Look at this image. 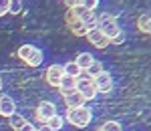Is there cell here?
<instances>
[{"label":"cell","mask_w":151,"mask_h":131,"mask_svg":"<svg viewBox=\"0 0 151 131\" xmlns=\"http://www.w3.org/2000/svg\"><path fill=\"white\" fill-rule=\"evenodd\" d=\"M65 117L75 127H87L91 123V119H93V111L89 107H77V109H69Z\"/></svg>","instance_id":"obj_1"},{"label":"cell","mask_w":151,"mask_h":131,"mask_svg":"<svg viewBox=\"0 0 151 131\" xmlns=\"http://www.w3.org/2000/svg\"><path fill=\"white\" fill-rule=\"evenodd\" d=\"M99 28L103 30V35L107 36V38H111V36H115L121 28H119V22L115 20V16L113 14H101L99 16Z\"/></svg>","instance_id":"obj_2"},{"label":"cell","mask_w":151,"mask_h":131,"mask_svg":"<svg viewBox=\"0 0 151 131\" xmlns=\"http://www.w3.org/2000/svg\"><path fill=\"white\" fill-rule=\"evenodd\" d=\"M55 115H57V105H55V103H50V101L38 103V107H36V119L40 121L42 125H47L48 119L55 117Z\"/></svg>","instance_id":"obj_3"},{"label":"cell","mask_w":151,"mask_h":131,"mask_svg":"<svg viewBox=\"0 0 151 131\" xmlns=\"http://www.w3.org/2000/svg\"><path fill=\"white\" fill-rule=\"evenodd\" d=\"M77 91L85 97V101H93L95 97L99 95L97 89H95V85H93V79H83V77L77 79Z\"/></svg>","instance_id":"obj_4"},{"label":"cell","mask_w":151,"mask_h":131,"mask_svg":"<svg viewBox=\"0 0 151 131\" xmlns=\"http://www.w3.org/2000/svg\"><path fill=\"white\" fill-rule=\"evenodd\" d=\"M93 85L97 89V93H111L113 91V77L107 71H103L101 75H97L93 79Z\"/></svg>","instance_id":"obj_5"},{"label":"cell","mask_w":151,"mask_h":131,"mask_svg":"<svg viewBox=\"0 0 151 131\" xmlns=\"http://www.w3.org/2000/svg\"><path fill=\"white\" fill-rule=\"evenodd\" d=\"M65 77V69H63V65H50L45 73V79H47V83L50 87H58L60 85V79Z\"/></svg>","instance_id":"obj_6"},{"label":"cell","mask_w":151,"mask_h":131,"mask_svg":"<svg viewBox=\"0 0 151 131\" xmlns=\"http://www.w3.org/2000/svg\"><path fill=\"white\" fill-rule=\"evenodd\" d=\"M87 38H89V42L97 48H107L109 47V38L103 35V30L97 26V28H91L89 32H87Z\"/></svg>","instance_id":"obj_7"},{"label":"cell","mask_w":151,"mask_h":131,"mask_svg":"<svg viewBox=\"0 0 151 131\" xmlns=\"http://www.w3.org/2000/svg\"><path fill=\"white\" fill-rule=\"evenodd\" d=\"M16 113V103H14V99L8 95H2L0 97V115L2 117H10Z\"/></svg>","instance_id":"obj_8"},{"label":"cell","mask_w":151,"mask_h":131,"mask_svg":"<svg viewBox=\"0 0 151 131\" xmlns=\"http://www.w3.org/2000/svg\"><path fill=\"white\" fill-rule=\"evenodd\" d=\"M65 105L69 109H77V107H85V97L79 91H73L69 95H65Z\"/></svg>","instance_id":"obj_9"},{"label":"cell","mask_w":151,"mask_h":131,"mask_svg":"<svg viewBox=\"0 0 151 131\" xmlns=\"http://www.w3.org/2000/svg\"><path fill=\"white\" fill-rule=\"evenodd\" d=\"M58 91L63 93V97L73 93V91H77V79H73V77H63L60 79V85H58Z\"/></svg>","instance_id":"obj_10"},{"label":"cell","mask_w":151,"mask_h":131,"mask_svg":"<svg viewBox=\"0 0 151 131\" xmlns=\"http://www.w3.org/2000/svg\"><path fill=\"white\" fill-rule=\"evenodd\" d=\"M93 57H91V53H79L77 55V59H75V65L81 69V71H87L91 65H93Z\"/></svg>","instance_id":"obj_11"},{"label":"cell","mask_w":151,"mask_h":131,"mask_svg":"<svg viewBox=\"0 0 151 131\" xmlns=\"http://www.w3.org/2000/svg\"><path fill=\"white\" fill-rule=\"evenodd\" d=\"M81 22L87 26V30H91V28H97V26H99V16H97V12H95V10H89L81 18Z\"/></svg>","instance_id":"obj_12"},{"label":"cell","mask_w":151,"mask_h":131,"mask_svg":"<svg viewBox=\"0 0 151 131\" xmlns=\"http://www.w3.org/2000/svg\"><path fill=\"white\" fill-rule=\"evenodd\" d=\"M63 69H65V75L67 77H73V79H79L83 75V71L75 65V60H70V63H67V65H63Z\"/></svg>","instance_id":"obj_13"},{"label":"cell","mask_w":151,"mask_h":131,"mask_svg":"<svg viewBox=\"0 0 151 131\" xmlns=\"http://www.w3.org/2000/svg\"><path fill=\"white\" fill-rule=\"evenodd\" d=\"M42 60H45V55H42L38 48H35V53H32V55L26 59V65H28V67H35V69H36V67H40V65H42Z\"/></svg>","instance_id":"obj_14"},{"label":"cell","mask_w":151,"mask_h":131,"mask_svg":"<svg viewBox=\"0 0 151 131\" xmlns=\"http://www.w3.org/2000/svg\"><path fill=\"white\" fill-rule=\"evenodd\" d=\"M137 26H139L141 32H147V35H151V16H147V14H141L139 20H137Z\"/></svg>","instance_id":"obj_15"},{"label":"cell","mask_w":151,"mask_h":131,"mask_svg":"<svg viewBox=\"0 0 151 131\" xmlns=\"http://www.w3.org/2000/svg\"><path fill=\"white\" fill-rule=\"evenodd\" d=\"M48 127H50V129L52 131H58V129H63V125H65V117H63V115H55V117H50V119H48V123H47Z\"/></svg>","instance_id":"obj_16"},{"label":"cell","mask_w":151,"mask_h":131,"mask_svg":"<svg viewBox=\"0 0 151 131\" xmlns=\"http://www.w3.org/2000/svg\"><path fill=\"white\" fill-rule=\"evenodd\" d=\"M8 121H10V127H12L14 131H18L20 127H24V123H26V119H24L22 115H18V113L10 115V117H8Z\"/></svg>","instance_id":"obj_17"},{"label":"cell","mask_w":151,"mask_h":131,"mask_svg":"<svg viewBox=\"0 0 151 131\" xmlns=\"http://www.w3.org/2000/svg\"><path fill=\"white\" fill-rule=\"evenodd\" d=\"M69 28H70V32H73V35H77V36H87V32H89V30H87V26H85L81 20H79V22H75V24H70Z\"/></svg>","instance_id":"obj_18"},{"label":"cell","mask_w":151,"mask_h":131,"mask_svg":"<svg viewBox=\"0 0 151 131\" xmlns=\"http://www.w3.org/2000/svg\"><path fill=\"white\" fill-rule=\"evenodd\" d=\"M32 53H35V47H32V45H22V47L18 48V53H16V55H18V59H22L24 63H26V59H28Z\"/></svg>","instance_id":"obj_19"},{"label":"cell","mask_w":151,"mask_h":131,"mask_svg":"<svg viewBox=\"0 0 151 131\" xmlns=\"http://www.w3.org/2000/svg\"><path fill=\"white\" fill-rule=\"evenodd\" d=\"M87 73H89V77H97V75H101L103 73V67H101V63H97V60H93V65L87 69Z\"/></svg>","instance_id":"obj_20"},{"label":"cell","mask_w":151,"mask_h":131,"mask_svg":"<svg viewBox=\"0 0 151 131\" xmlns=\"http://www.w3.org/2000/svg\"><path fill=\"white\" fill-rule=\"evenodd\" d=\"M101 131H123V129H121V123H117V121H107V123H103Z\"/></svg>","instance_id":"obj_21"},{"label":"cell","mask_w":151,"mask_h":131,"mask_svg":"<svg viewBox=\"0 0 151 131\" xmlns=\"http://www.w3.org/2000/svg\"><path fill=\"white\" fill-rule=\"evenodd\" d=\"M123 42H125V32L123 30H119L115 36L109 38V45H123Z\"/></svg>","instance_id":"obj_22"},{"label":"cell","mask_w":151,"mask_h":131,"mask_svg":"<svg viewBox=\"0 0 151 131\" xmlns=\"http://www.w3.org/2000/svg\"><path fill=\"white\" fill-rule=\"evenodd\" d=\"M20 10H22V4H20L18 0H10V6H8V12H12V14H18Z\"/></svg>","instance_id":"obj_23"},{"label":"cell","mask_w":151,"mask_h":131,"mask_svg":"<svg viewBox=\"0 0 151 131\" xmlns=\"http://www.w3.org/2000/svg\"><path fill=\"white\" fill-rule=\"evenodd\" d=\"M65 20H67V24H69V26H70V24H75V22H79V18L73 14V10H70V8L67 10V16H65Z\"/></svg>","instance_id":"obj_24"},{"label":"cell","mask_w":151,"mask_h":131,"mask_svg":"<svg viewBox=\"0 0 151 131\" xmlns=\"http://www.w3.org/2000/svg\"><path fill=\"white\" fill-rule=\"evenodd\" d=\"M8 6H10V0H2V2H0V16L8 12Z\"/></svg>","instance_id":"obj_25"},{"label":"cell","mask_w":151,"mask_h":131,"mask_svg":"<svg viewBox=\"0 0 151 131\" xmlns=\"http://www.w3.org/2000/svg\"><path fill=\"white\" fill-rule=\"evenodd\" d=\"M83 6H85L87 10H95V8H97V2H95V0H87V2H83Z\"/></svg>","instance_id":"obj_26"},{"label":"cell","mask_w":151,"mask_h":131,"mask_svg":"<svg viewBox=\"0 0 151 131\" xmlns=\"http://www.w3.org/2000/svg\"><path fill=\"white\" fill-rule=\"evenodd\" d=\"M18 131H35V125L26 121V123H24V127H20V129H18Z\"/></svg>","instance_id":"obj_27"},{"label":"cell","mask_w":151,"mask_h":131,"mask_svg":"<svg viewBox=\"0 0 151 131\" xmlns=\"http://www.w3.org/2000/svg\"><path fill=\"white\" fill-rule=\"evenodd\" d=\"M38 131H52V129H50L48 125H42V127H40V129H38Z\"/></svg>","instance_id":"obj_28"},{"label":"cell","mask_w":151,"mask_h":131,"mask_svg":"<svg viewBox=\"0 0 151 131\" xmlns=\"http://www.w3.org/2000/svg\"><path fill=\"white\" fill-rule=\"evenodd\" d=\"M0 91H2V77H0Z\"/></svg>","instance_id":"obj_29"},{"label":"cell","mask_w":151,"mask_h":131,"mask_svg":"<svg viewBox=\"0 0 151 131\" xmlns=\"http://www.w3.org/2000/svg\"><path fill=\"white\" fill-rule=\"evenodd\" d=\"M35 131H38V129H35Z\"/></svg>","instance_id":"obj_30"}]
</instances>
